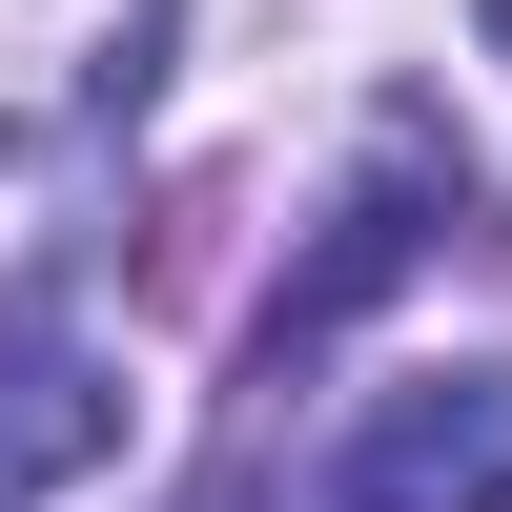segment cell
<instances>
[{
  "label": "cell",
  "instance_id": "7a4b0ae2",
  "mask_svg": "<svg viewBox=\"0 0 512 512\" xmlns=\"http://www.w3.org/2000/svg\"><path fill=\"white\" fill-rule=\"evenodd\" d=\"M328 512H512V349L369 390L349 451H328Z\"/></svg>",
  "mask_w": 512,
  "mask_h": 512
},
{
  "label": "cell",
  "instance_id": "277c9868",
  "mask_svg": "<svg viewBox=\"0 0 512 512\" xmlns=\"http://www.w3.org/2000/svg\"><path fill=\"white\" fill-rule=\"evenodd\" d=\"M472 21H492V62H512V0H472Z\"/></svg>",
  "mask_w": 512,
  "mask_h": 512
},
{
  "label": "cell",
  "instance_id": "3957f363",
  "mask_svg": "<svg viewBox=\"0 0 512 512\" xmlns=\"http://www.w3.org/2000/svg\"><path fill=\"white\" fill-rule=\"evenodd\" d=\"M103 451H123V369L82 349V308H62V287H21V308H0V512L82 492Z\"/></svg>",
  "mask_w": 512,
  "mask_h": 512
},
{
  "label": "cell",
  "instance_id": "6da1fadb",
  "mask_svg": "<svg viewBox=\"0 0 512 512\" xmlns=\"http://www.w3.org/2000/svg\"><path fill=\"white\" fill-rule=\"evenodd\" d=\"M472 226H492V185H472V164L431 144V123H390V144H369V185L328 205V246H308V267L267 287V328H246V369H267V390H287V369H308L328 328L369 308V287H410V267H431V246H472Z\"/></svg>",
  "mask_w": 512,
  "mask_h": 512
}]
</instances>
